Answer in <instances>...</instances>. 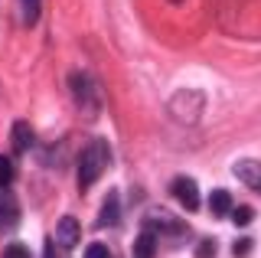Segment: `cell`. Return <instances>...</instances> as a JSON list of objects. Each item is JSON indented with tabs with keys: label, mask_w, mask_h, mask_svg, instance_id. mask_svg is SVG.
Masks as SVG:
<instances>
[{
	"label": "cell",
	"mask_w": 261,
	"mask_h": 258,
	"mask_svg": "<svg viewBox=\"0 0 261 258\" xmlns=\"http://www.w3.org/2000/svg\"><path fill=\"white\" fill-rule=\"evenodd\" d=\"M108 154H111V150H108V144H105L101 138H95L79 154V190H88L98 176L105 173V167H108Z\"/></svg>",
	"instance_id": "1"
},
{
	"label": "cell",
	"mask_w": 261,
	"mask_h": 258,
	"mask_svg": "<svg viewBox=\"0 0 261 258\" xmlns=\"http://www.w3.org/2000/svg\"><path fill=\"white\" fill-rule=\"evenodd\" d=\"M173 196L186 213H196V209H199V190H196V180H190V176H176L173 180Z\"/></svg>",
	"instance_id": "2"
},
{
	"label": "cell",
	"mask_w": 261,
	"mask_h": 258,
	"mask_svg": "<svg viewBox=\"0 0 261 258\" xmlns=\"http://www.w3.org/2000/svg\"><path fill=\"white\" fill-rule=\"evenodd\" d=\"M232 173L239 176L248 190L261 193V160H239V164L232 167Z\"/></svg>",
	"instance_id": "3"
},
{
	"label": "cell",
	"mask_w": 261,
	"mask_h": 258,
	"mask_svg": "<svg viewBox=\"0 0 261 258\" xmlns=\"http://www.w3.org/2000/svg\"><path fill=\"white\" fill-rule=\"evenodd\" d=\"M79 236H82L79 219H72V216H62L59 225H56V242H59L62 248H75V245H79Z\"/></svg>",
	"instance_id": "4"
},
{
	"label": "cell",
	"mask_w": 261,
	"mask_h": 258,
	"mask_svg": "<svg viewBox=\"0 0 261 258\" xmlns=\"http://www.w3.org/2000/svg\"><path fill=\"white\" fill-rule=\"evenodd\" d=\"M33 141H36V134H33V127L27 124V121H16L13 131H10V144L16 154H27V150L33 147Z\"/></svg>",
	"instance_id": "5"
},
{
	"label": "cell",
	"mask_w": 261,
	"mask_h": 258,
	"mask_svg": "<svg viewBox=\"0 0 261 258\" xmlns=\"http://www.w3.org/2000/svg\"><path fill=\"white\" fill-rule=\"evenodd\" d=\"M16 219H20V206H16V199L10 196V190L0 187V229H10Z\"/></svg>",
	"instance_id": "6"
},
{
	"label": "cell",
	"mask_w": 261,
	"mask_h": 258,
	"mask_svg": "<svg viewBox=\"0 0 261 258\" xmlns=\"http://www.w3.org/2000/svg\"><path fill=\"white\" fill-rule=\"evenodd\" d=\"M121 219V203H118V190H108L101 203V216H98V225H118Z\"/></svg>",
	"instance_id": "7"
},
{
	"label": "cell",
	"mask_w": 261,
	"mask_h": 258,
	"mask_svg": "<svg viewBox=\"0 0 261 258\" xmlns=\"http://www.w3.org/2000/svg\"><path fill=\"white\" fill-rule=\"evenodd\" d=\"M153 255H157V232L144 229L134 242V258H153Z\"/></svg>",
	"instance_id": "8"
},
{
	"label": "cell",
	"mask_w": 261,
	"mask_h": 258,
	"mask_svg": "<svg viewBox=\"0 0 261 258\" xmlns=\"http://www.w3.org/2000/svg\"><path fill=\"white\" fill-rule=\"evenodd\" d=\"M209 209H212V216H228V209H232V196H228L225 190H212L209 193Z\"/></svg>",
	"instance_id": "9"
},
{
	"label": "cell",
	"mask_w": 261,
	"mask_h": 258,
	"mask_svg": "<svg viewBox=\"0 0 261 258\" xmlns=\"http://www.w3.org/2000/svg\"><path fill=\"white\" fill-rule=\"evenodd\" d=\"M72 92H75V98L88 101V95H92V82H88V75L75 72V75H72Z\"/></svg>",
	"instance_id": "10"
},
{
	"label": "cell",
	"mask_w": 261,
	"mask_h": 258,
	"mask_svg": "<svg viewBox=\"0 0 261 258\" xmlns=\"http://www.w3.org/2000/svg\"><path fill=\"white\" fill-rule=\"evenodd\" d=\"M10 183H13V160L10 157H0V187L10 190Z\"/></svg>",
	"instance_id": "11"
},
{
	"label": "cell",
	"mask_w": 261,
	"mask_h": 258,
	"mask_svg": "<svg viewBox=\"0 0 261 258\" xmlns=\"http://www.w3.org/2000/svg\"><path fill=\"white\" fill-rule=\"evenodd\" d=\"M39 20V0H23V23L33 27Z\"/></svg>",
	"instance_id": "12"
},
{
	"label": "cell",
	"mask_w": 261,
	"mask_h": 258,
	"mask_svg": "<svg viewBox=\"0 0 261 258\" xmlns=\"http://www.w3.org/2000/svg\"><path fill=\"white\" fill-rule=\"evenodd\" d=\"M232 219H235V225H248L251 219H255V209H251V206H235Z\"/></svg>",
	"instance_id": "13"
},
{
	"label": "cell",
	"mask_w": 261,
	"mask_h": 258,
	"mask_svg": "<svg viewBox=\"0 0 261 258\" xmlns=\"http://www.w3.org/2000/svg\"><path fill=\"white\" fill-rule=\"evenodd\" d=\"M196 258H216V242H212V239H202L199 245H196Z\"/></svg>",
	"instance_id": "14"
},
{
	"label": "cell",
	"mask_w": 261,
	"mask_h": 258,
	"mask_svg": "<svg viewBox=\"0 0 261 258\" xmlns=\"http://www.w3.org/2000/svg\"><path fill=\"white\" fill-rule=\"evenodd\" d=\"M4 258H30V248L20 245V242H13V245L4 248Z\"/></svg>",
	"instance_id": "15"
},
{
	"label": "cell",
	"mask_w": 261,
	"mask_h": 258,
	"mask_svg": "<svg viewBox=\"0 0 261 258\" xmlns=\"http://www.w3.org/2000/svg\"><path fill=\"white\" fill-rule=\"evenodd\" d=\"M248 252H251V239H248V236H245V239H239V242L232 245V255H235V258H245Z\"/></svg>",
	"instance_id": "16"
},
{
	"label": "cell",
	"mask_w": 261,
	"mask_h": 258,
	"mask_svg": "<svg viewBox=\"0 0 261 258\" xmlns=\"http://www.w3.org/2000/svg\"><path fill=\"white\" fill-rule=\"evenodd\" d=\"M85 258H111V255H108V248H105L101 242H92V245L85 248Z\"/></svg>",
	"instance_id": "17"
},
{
	"label": "cell",
	"mask_w": 261,
	"mask_h": 258,
	"mask_svg": "<svg viewBox=\"0 0 261 258\" xmlns=\"http://www.w3.org/2000/svg\"><path fill=\"white\" fill-rule=\"evenodd\" d=\"M170 4H173V7H176V4H183V0H170Z\"/></svg>",
	"instance_id": "18"
}]
</instances>
